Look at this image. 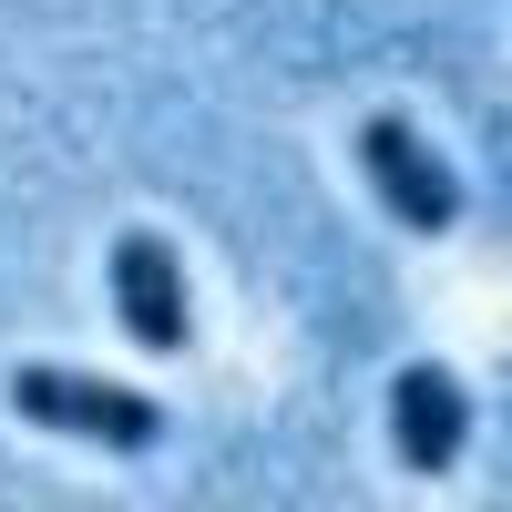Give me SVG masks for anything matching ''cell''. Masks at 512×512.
I'll return each mask as SVG.
<instances>
[{
	"mask_svg": "<svg viewBox=\"0 0 512 512\" xmlns=\"http://www.w3.org/2000/svg\"><path fill=\"white\" fill-rule=\"evenodd\" d=\"M11 410L31 420V431L93 441V451H154V441H164V410H154L144 390H123V379H82V369H52V359L11 369Z\"/></svg>",
	"mask_w": 512,
	"mask_h": 512,
	"instance_id": "obj_1",
	"label": "cell"
},
{
	"mask_svg": "<svg viewBox=\"0 0 512 512\" xmlns=\"http://www.w3.org/2000/svg\"><path fill=\"white\" fill-rule=\"evenodd\" d=\"M390 441H400V461L420 482H441L461 461V441H472V390H461L441 359H410L390 379Z\"/></svg>",
	"mask_w": 512,
	"mask_h": 512,
	"instance_id": "obj_4",
	"label": "cell"
},
{
	"mask_svg": "<svg viewBox=\"0 0 512 512\" xmlns=\"http://www.w3.org/2000/svg\"><path fill=\"white\" fill-rule=\"evenodd\" d=\"M359 175H369L379 205H390V226H410V236H451V226H461V175H451V154L420 144L400 113H369V123H359Z\"/></svg>",
	"mask_w": 512,
	"mask_h": 512,
	"instance_id": "obj_2",
	"label": "cell"
},
{
	"mask_svg": "<svg viewBox=\"0 0 512 512\" xmlns=\"http://www.w3.org/2000/svg\"><path fill=\"white\" fill-rule=\"evenodd\" d=\"M103 277H113V318H123V338H134L144 359H185L195 349L185 267H175V246H164L154 226H123L113 256H103Z\"/></svg>",
	"mask_w": 512,
	"mask_h": 512,
	"instance_id": "obj_3",
	"label": "cell"
}]
</instances>
